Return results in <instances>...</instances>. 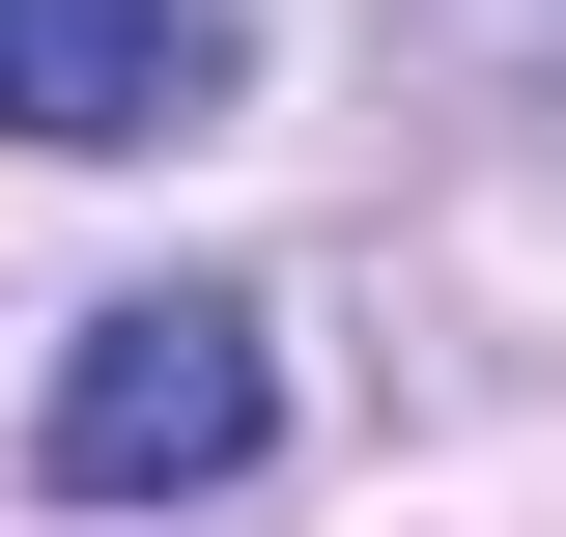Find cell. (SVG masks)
<instances>
[{
    "instance_id": "7a4b0ae2",
    "label": "cell",
    "mask_w": 566,
    "mask_h": 537,
    "mask_svg": "<svg viewBox=\"0 0 566 537\" xmlns=\"http://www.w3.org/2000/svg\"><path fill=\"white\" fill-rule=\"evenodd\" d=\"M199 114H227V0H0V141L114 170V141H199Z\"/></svg>"
},
{
    "instance_id": "6da1fadb",
    "label": "cell",
    "mask_w": 566,
    "mask_h": 537,
    "mask_svg": "<svg viewBox=\"0 0 566 537\" xmlns=\"http://www.w3.org/2000/svg\"><path fill=\"white\" fill-rule=\"evenodd\" d=\"M255 453H283V339L227 283H114L57 339V397H29V481L57 509H227Z\"/></svg>"
}]
</instances>
